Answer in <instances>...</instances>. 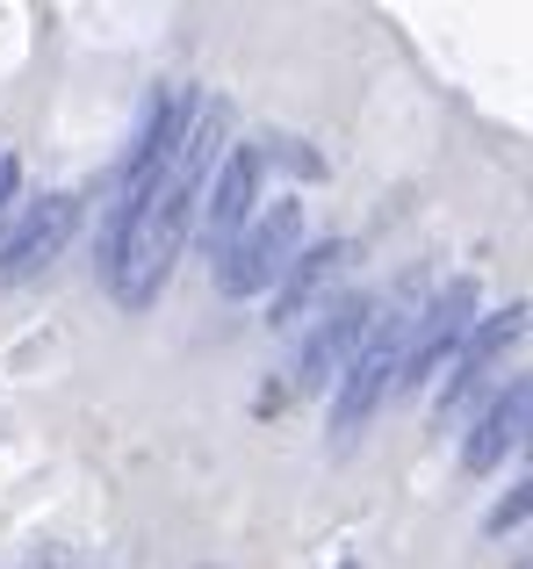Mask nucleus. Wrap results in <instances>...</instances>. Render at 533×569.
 Here are the masks:
<instances>
[{
	"label": "nucleus",
	"mask_w": 533,
	"mask_h": 569,
	"mask_svg": "<svg viewBox=\"0 0 533 569\" xmlns=\"http://www.w3.org/2000/svg\"><path fill=\"white\" fill-rule=\"evenodd\" d=\"M520 440H526V382H505V397L483 403L476 432L462 440V469H469V476H491Z\"/></svg>",
	"instance_id": "nucleus-9"
},
{
	"label": "nucleus",
	"mask_w": 533,
	"mask_h": 569,
	"mask_svg": "<svg viewBox=\"0 0 533 569\" xmlns=\"http://www.w3.org/2000/svg\"><path fill=\"white\" fill-rule=\"evenodd\" d=\"M260 144H231L224 159H217V173L202 181V202H195V217H202V238H210V252H224L231 238L253 223V202H260Z\"/></svg>",
	"instance_id": "nucleus-4"
},
{
	"label": "nucleus",
	"mask_w": 533,
	"mask_h": 569,
	"mask_svg": "<svg viewBox=\"0 0 533 569\" xmlns=\"http://www.w3.org/2000/svg\"><path fill=\"white\" fill-rule=\"evenodd\" d=\"M295 238H303V202L274 194V209H260L224 252H217V296H260L281 267L295 260Z\"/></svg>",
	"instance_id": "nucleus-2"
},
{
	"label": "nucleus",
	"mask_w": 533,
	"mask_h": 569,
	"mask_svg": "<svg viewBox=\"0 0 533 569\" xmlns=\"http://www.w3.org/2000/svg\"><path fill=\"white\" fill-rule=\"evenodd\" d=\"M72 223H80V202H72V194H43V202L0 238V281H8V289H14V281H37L43 267L66 252Z\"/></svg>",
	"instance_id": "nucleus-6"
},
{
	"label": "nucleus",
	"mask_w": 533,
	"mask_h": 569,
	"mask_svg": "<svg viewBox=\"0 0 533 569\" xmlns=\"http://www.w3.org/2000/svg\"><path fill=\"white\" fill-rule=\"evenodd\" d=\"M404 339H411V318L404 310H390V318L368 325L361 353L346 361V376H339V397H332V440L353 447V432L368 426V418L382 411V397L396 389V361H404Z\"/></svg>",
	"instance_id": "nucleus-1"
},
{
	"label": "nucleus",
	"mask_w": 533,
	"mask_h": 569,
	"mask_svg": "<svg viewBox=\"0 0 533 569\" xmlns=\"http://www.w3.org/2000/svg\"><path fill=\"white\" fill-rule=\"evenodd\" d=\"M368 325H375V310H368V296H339V303L318 310V332L303 339V353H295V389H332L346 376V361L361 353Z\"/></svg>",
	"instance_id": "nucleus-5"
},
{
	"label": "nucleus",
	"mask_w": 533,
	"mask_h": 569,
	"mask_svg": "<svg viewBox=\"0 0 533 569\" xmlns=\"http://www.w3.org/2000/svg\"><path fill=\"white\" fill-rule=\"evenodd\" d=\"M476 332V281H447V289L425 303V318H411V339H404V361H396V389H425L440 368L462 353V339Z\"/></svg>",
	"instance_id": "nucleus-3"
},
{
	"label": "nucleus",
	"mask_w": 533,
	"mask_h": 569,
	"mask_svg": "<svg viewBox=\"0 0 533 569\" xmlns=\"http://www.w3.org/2000/svg\"><path fill=\"white\" fill-rule=\"evenodd\" d=\"M353 267V238H324V246L295 252L289 267H281V296H274V325H295L318 310V296H332V281Z\"/></svg>",
	"instance_id": "nucleus-8"
},
{
	"label": "nucleus",
	"mask_w": 533,
	"mask_h": 569,
	"mask_svg": "<svg viewBox=\"0 0 533 569\" xmlns=\"http://www.w3.org/2000/svg\"><path fill=\"white\" fill-rule=\"evenodd\" d=\"M8 194H14V159L0 152V202H8Z\"/></svg>",
	"instance_id": "nucleus-11"
},
{
	"label": "nucleus",
	"mask_w": 533,
	"mask_h": 569,
	"mask_svg": "<svg viewBox=\"0 0 533 569\" xmlns=\"http://www.w3.org/2000/svg\"><path fill=\"white\" fill-rule=\"evenodd\" d=\"M526 490H533V483H512V498H505V505H491V519H483V527H491V533H512V527L526 519V505H533Z\"/></svg>",
	"instance_id": "nucleus-10"
},
{
	"label": "nucleus",
	"mask_w": 533,
	"mask_h": 569,
	"mask_svg": "<svg viewBox=\"0 0 533 569\" xmlns=\"http://www.w3.org/2000/svg\"><path fill=\"white\" fill-rule=\"evenodd\" d=\"M520 332H526V303H512L505 318H483L476 332L462 339V368H454V382L440 389V426H447V418H454V411H462V403L483 389V376H491V368L505 361L512 347H520Z\"/></svg>",
	"instance_id": "nucleus-7"
}]
</instances>
